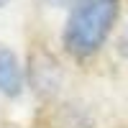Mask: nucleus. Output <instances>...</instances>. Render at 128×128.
<instances>
[{
	"label": "nucleus",
	"mask_w": 128,
	"mask_h": 128,
	"mask_svg": "<svg viewBox=\"0 0 128 128\" xmlns=\"http://www.w3.org/2000/svg\"><path fill=\"white\" fill-rule=\"evenodd\" d=\"M120 0H82L64 26V46L72 56L87 59L98 51L118 20Z\"/></svg>",
	"instance_id": "nucleus-1"
},
{
	"label": "nucleus",
	"mask_w": 128,
	"mask_h": 128,
	"mask_svg": "<svg viewBox=\"0 0 128 128\" xmlns=\"http://www.w3.org/2000/svg\"><path fill=\"white\" fill-rule=\"evenodd\" d=\"M20 87H23V72H20L16 51L0 46V95L16 98L20 95Z\"/></svg>",
	"instance_id": "nucleus-2"
},
{
	"label": "nucleus",
	"mask_w": 128,
	"mask_h": 128,
	"mask_svg": "<svg viewBox=\"0 0 128 128\" xmlns=\"http://www.w3.org/2000/svg\"><path fill=\"white\" fill-rule=\"evenodd\" d=\"M49 5H56V8H74V5H80L82 0H46Z\"/></svg>",
	"instance_id": "nucleus-3"
},
{
	"label": "nucleus",
	"mask_w": 128,
	"mask_h": 128,
	"mask_svg": "<svg viewBox=\"0 0 128 128\" xmlns=\"http://www.w3.org/2000/svg\"><path fill=\"white\" fill-rule=\"evenodd\" d=\"M5 3H8V0H0V8H3V5H5Z\"/></svg>",
	"instance_id": "nucleus-4"
}]
</instances>
